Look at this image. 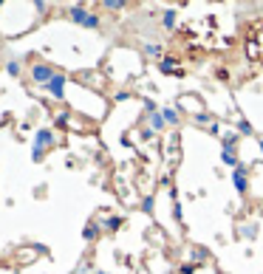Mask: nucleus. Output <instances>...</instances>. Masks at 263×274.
<instances>
[{
	"label": "nucleus",
	"instance_id": "nucleus-20",
	"mask_svg": "<svg viewBox=\"0 0 263 274\" xmlns=\"http://www.w3.org/2000/svg\"><path fill=\"white\" fill-rule=\"evenodd\" d=\"M102 9H108V12H122V9H125V3H122V0H105V3H102Z\"/></svg>",
	"mask_w": 263,
	"mask_h": 274
},
{
	"label": "nucleus",
	"instance_id": "nucleus-14",
	"mask_svg": "<svg viewBox=\"0 0 263 274\" xmlns=\"http://www.w3.org/2000/svg\"><path fill=\"white\" fill-rule=\"evenodd\" d=\"M6 74H9V77H20V74H23V62L17 57L6 59Z\"/></svg>",
	"mask_w": 263,
	"mask_h": 274
},
{
	"label": "nucleus",
	"instance_id": "nucleus-19",
	"mask_svg": "<svg viewBox=\"0 0 263 274\" xmlns=\"http://www.w3.org/2000/svg\"><path fill=\"white\" fill-rule=\"evenodd\" d=\"M142 51L147 54V57H162V45H159V43H147Z\"/></svg>",
	"mask_w": 263,
	"mask_h": 274
},
{
	"label": "nucleus",
	"instance_id": "nucleus-13",
	"mask_svg": "<svg viewBox=\"0 0 263 274\" xmlns=\"http://www.w3.org/2000/svg\"><path fill=\"white\" fill-rule=\"evenodd\" d=\"M176 65H178L176 57H162V59H159V71H162V74H178Z\"/></svg>",
	"mask_w": 263,
	"mask_h": 274
},
{
	"label": "nucleus",
	"instance_id": "nucleus-4",
	"mask_svg": "<svg viewBox=\"0 0 263 274\" xmlns=\"http://www.w3.org/2000/svg\"><path fill=\"white\" fill-rule=\"evenodd\" d=\"M65 88H68V77H65V74H60V71H57V77H54V80H51L48 85L43 88V91H45V94L51 96V99L63 102V99H65Z\"/></svg>",
	"mask_w": 263,
	"mask_h": 274
},
{
	"label": "nucleus",
	"instance_id": "nucleus-10",
	"mask_svg": "<svg viewBox=\"0 0 263 274\" xmlns=\"http://www.w3.org/2000/svg\"><path fill=\"white\" fill-rule=\"evenodd\" d=\"M176 17H178L176 9H164V15H162V29H164V31H173V29H176Z\"/></svg>",
	"mask_w": 263,
	"mask_h": 274
},
{
	"label": "nucleus",
	"instance_id": "nucleus-15",
	"mask_svg": "<svg viewBox=\"0 0 263 274\" xmlns=\"http://www.w3.org/2000/svg\"><path fill=\"white\" fill-rule=\"evenodd\" d=\"M156 210V195H142V212H153Z\"/></svg>",
	"mask_w": 263,
	"mask_h": 274
},
{
	"label": "nucleus",
	"instance_id": "nucleus-18",
	"mask_svg": "<svg viewBox=\"0 0 263 274\" xmlns=\"http://www.w3.org/2000/svg\"><path fill=\"white\" fill-rule=\"evenodd\" d=\"M235 127H238V133H241V136H252V124H249L246 119H238V122H235Z\"/></svg>",
	"mask_w": 263,
	"mask_h": 274
},
{
	"label": "nucleus",
	"instance_id": "nucleus-23",
	"mask_svg": "<svg viewBox=\"0 0 263 274\" xmlns=\"http://www.w3.org/2000/svg\"><path fill=\"white\" fill-rule=\"evenodd\" d=\"M246 54H249V57H255V59H257V57H260V48H257L255 43H246Z\"/></svg>",
	"mask_w": 263,
	"mask_h": 274
},
{
	"label": "nucleus",
	"instance_id": "nucleus-8",
	"mask_svg": "<svg viewBox=\"0 0 263 274\" xmlns=\"http://www.w3.org/2000/svg\"><path fill=\"white\" fill-rule=\"evenodd\" d=\"M159 113L164 116V122H167V127H178L181 124V113H178V108H170V105H162V110Z\"/></svg>",
	"mask_w": 263,
	"mask_h": 274
},
{
	"label": "nucleus",
	"instance_id": "nucleus-28",
	"mask_svg": "<svg viewBox=\"0 0 263 274\" xmlns=\"http://www.w3.org/2000/svg\"><path fill=\"white\" fill-rule=\"evenodd\" d=\"M99 274H108V271H99Z\"/></svg>",
	"mask_w": 263,
	"mask_h": 274
},
{
	"label": "nucleus",
	"instance_id": "nucleus-21",
	"mask_svg": "<svg viewBox=\"0 0 263 274\" xmlns=\"http://www.w3.org/2000/svg\"><path fill=\"white\" fill-rule=\"evenodd\" d=\"M173 218H176L178 224L184 221V210H181V203H178V201H173Z\"/></svg>",
	"mask_w": 263,
	"mask_h": 274
},
{
	"label": "nucleus",
	"instance_id": "nucleus-11",
	"mask_svg": "<svg viewBox=\"0 0 263 274\" xmlns=\"http://www.w3.org/2000/svg\"><path fill=\"white\" fill-rule=\"evenodd\" d=\"M221 164H227V167H238V153H235V147H224L221 150Z\"/></svg>",
	"mask_w": 263,
	"mask_h": 274
},
{
	"label": "nucleus",
	"instance_id": "nucleus-16",
	"mask_svg": "<svg viewBox=\"0 0 263 274\" xmlns=\"http://www.w3.org/2000/svg\"><path fill=\"white\" fill-rule=\"evenodd\" d=\"M68 124H71V116H68V113H57V116H54V127H57V130H65Z\"/></svg>",
	"mask_w": 263,
	"mask_h": 274
},
{
	"label": "nucleus",
	"instance_id": "nucleus-12",
	"mask_svg": "<svg viewBox=\"0 0 263 274\" xmlns=\"http://www.w3.org/2000/svg\"><path fill=\"white\" fill-rule=\"evenodd\" d=\"M147 127L153 130V133H164L167 122H164V116H162V113H153V116H147Z\"/></svg>",
	"mask_w": 263,
	"mask_h": 274
},
{
	"label": "nucleus",
	"instance_id": "nucleus-5",
	"mask_svg": "<svg viewBox=\"0 0 263 274\" xmlns=\"http://www.w3.org/2000/svg\"><path fill=\"white\" fill-rule=\"evenodd\" d=\"M232 187H235V192H238V195H246L249 192V170L243 164H238L232 170Z\"/></svg>",
	"mask_w": 263,
	"mask_h": 274
},
{
	"label": "nucleus",
	"instance_id": "nucleus-22",
	"mask_svg": "<svg viewBox=\"0 0 263 274\" xmlns=\"http://www.w3.org/2000/svg\"><path fill=\"white\" fill-rule=\"evenodd\" d=\"M241 235H243V238H255V235H257V226H255V224L243 226V229H241Z\"/></svg>",
	"mask_w": 263,
	"mask_h": 274
},
{
	"label": "nucleus",
	"instance_id": "nucleus-24",
	"mask_svg": "<svg viewBox=\"0 0 263 274\" xmlns=\"http://www.w3.org/2000/svg\"><path fill=\"white\" fill-rule=\"evenodd\" d=\"M130 99V91H116L114 94V102H128Z\"/></svg>",
	"mask_w": 263,
	"mask_h": 274
},
{
	"label": "nucleus",
	"instance_id": "nucleus-2",
	"mask_svg": "<svg viewBox=\"0 0 263 274\" xmlns=\"http://www.w3.org/2000/svg\"><path fill=\"white\" fill-rule=\"evenodd\" d=\"M65 15H68V20H71V23H77V26H82V29L96 31L102 26V17L93 15L91 9H85V6H68V9H65Z\"/></svg>",
	"mask_w": 263,
	"mask_h": 274
},
{
	"label": "nucleus",
	"instance_id": "nucleus-6",
	"mask_svg": "<svg viewBox=\"0 0 263 274\" xmlns=\"http://www.w3.org/2000/svg\"><path fill=\"white\" fill-rule=\"evenodd\" d=\"M187 110H190L192 116L204 113V110H201V99L198 96H181V99H178V113H187Z\"/></svg>",
	"mask_w": 263,
	"mask_h": 274
},
{
	"label": "nucleus",
	"instance_id": "nucleus-27",
	"mask_svg": "<svg viewBox=\"0 0 263 274\" xmlns=\"http://www.w3.org/2000/svg\"><path fill=\"white\" fill-rule=\"evenodd\" d=\"M257 145H260V153H263V136H260V139H257Z\"/></svg>",
	"mask_w": 263,
	"mask_h": 274
},
{
	"label": "nucleus",
	"instance_id": "nucleus-1",
	"mask_svg": "<svg viewBox=\"0 0 263 274\" xmlns=\"http://www.w3.org/2000/svg\"><path fill=\"white\" fill-rule=\"evenodd\" d=\"M57 145V136H54V130L51 127H40L34 133V145H31V161L34 164H40V161L48 156V150Z\"/></svg>",
	"mask_w": 263,
	"mask_h": 274
},
{
	"label": "nucleus",
	"instance_id": "nucleus-26",
	"mask_svg": "<svg viewBox=\"0 0 263 274\" xmlns=\"http://www.w3.org/2000/svg\"><path fill=\"white\" fill-rule=\"evenodd\" d=\"M34 9L40 12V15H45V12H48V3H43V0H37V3H34Z\"/></svg>",
	"mask_w": 263,
	"mask_h": 274
},
{
	"label": "nucleus",
	"instance_id": "nucleus-3",
	"mask_svg": "<svg viewBox=\"0 0 263 274\" xmlns=\"http://www.w3.org/2000/svg\"><path fill=\"white\" fill-rule=\"evenodd\" d=\"M54 77H57V71H54L48 62H31V68H29V82H31V85L45 88Z\"/></svg>",
	"mask_w": 263,
	"mask_h": 274
},
{
	"label": "nucleus",
	"instance_id": "nucleus-25",
	"mask_svg": "<svg viewBox=\"0 0 263 274\" xmlns=\"http://www.w3.org/2000/svg\"><path fill=\"white\" fill-rule=\"evenodd\" d=\"M139 136H142V142H150V139H153V130H150L147 124H144V127L139 130Z\"/></svg>",
	"mask_w": 263,
	"mask_h": 274
},
{
	"label": "nucleus",
	"instance_id": "nucleus-7",
	"mask_svg": "<svg viewBox=\"0 0 263 274\" xmlns=\"http://www.w3.org/2000/svg\"><path fill=\"white\" fill-rule=\"evenodd\" d=\"M122 224H125V218H122V215H105V218H99L102 232H119Z\"/></svg>",
	"mask_w": 263,
	"mask_h": 274
},
{
	"label": "nucleus",
	"instance_id": "nucleus-9",
	"mask_svg": "<svg viewBox=\"0 0 263 274\" xmlns=\"http://www.w3.org/2000/svg\"><path fill=\"white\" fill-rule=\"evenodd\" d=\"M99 235H102V226L96 224V221H88L85 229H82V240H88V243H96V240H99Z\"/></svg>",
	"mask_w": 263,
	"mask_h": 274
},
{
	"label": "nucleus",
	"instance_id": "nucleus-17",
	"mask_svg": "<svg viewBox=\"0 0 263 274\" xmlns=\"http://www.w3.org/2000/svg\"><path fill=\"white\" fill-rule=\"evenodd\" d=\"M142 108H144V113H147V116H153V113H159V110H162L156 102L150 99V96H144V99H142Z\"/></svg>",
	"mask_w": 263,
	"mask_h": 274
}]
</instances>
